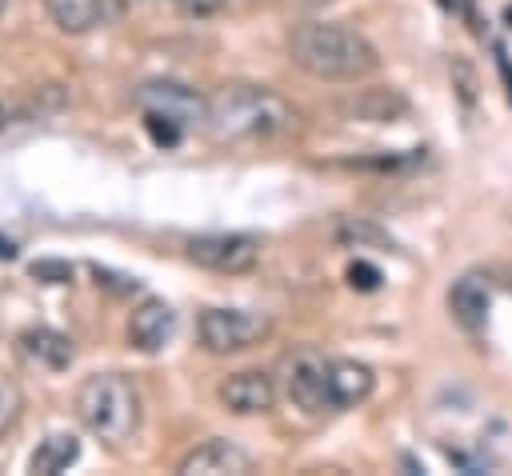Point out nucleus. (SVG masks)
Returning a JSON list of instances; mask_svg holds the SVG:
<instances>
[{
	"label": "nucleus",
	"mask_w": 512,
	"mask_h": 476,
	"mask_svg": "<svg viewBox=\"0 0 512 476\" xmlns=\"http://www.w3.org/2000/svg\"><path fill=\"white\" fill-rule=\"evenodd\" d=\"M352 120H364V124H392L408 112V100L392 88H360L352 100L340 104Z\"/></svg>",
	"instance_id": "obj_14"
},
{
	"label": "nucleus",
	"mask_w": 512,
	"mask_h": 476,
	"mask_svg": "<svg viewBox=\"0 0 512 476\" xmlns=\"http://www.w3.org/2000/svg\"><path fill=\"white\" fill-rule=\"evenodd\" d=\"M16 248H12V240H0V256H12Z\"/></svg>",
	"instance_id": "obj_24"
},
{
	"label": "nucleus",
	"mask_w": 512,
	"mask_h": 476,
	"mask_svg": "<svg viewBox=\"0 0 512 476\" xmlns=\"http://www.w3.org/2000/svg\"><path fill=\"white\" fill-rule=\"evenodd\" d=\"M296 124L292 104L260 84H228L208 100V128L220 140H268Z\"/></svg>",
	"instance_id": "obj_2"
},
{
	"label": "nucleus",
	"mask_w": 512,
	"mask_h": 476,
	"mask_svg": "<svg viewBox=\"0 0 512 476\" xmlns=\"http://www.w3.org/2000/svg\"><path fill=\"white\" fill-rule=\"evenodd\" d=\"M136 108L144 116H164L172 124H180L184 132L200 120H208V104L188 88V84H176V80H152V84H140L136 88Z\"/></svg>",
	"instance_id": "obj_5"
},
{
	"label": "nucleus",
	"mask_w": 512,
	"mask_h": 476,
	"mask_svg": "<svg viewBox=\"0 0 512 476\" xmlns=\"http://www.w3.org/2000/svg\"><path fill=\"white\" fill-rule=\"evenodd\" d=\"M288 56L316 80H360L376 72V48L348 24L308 20L288 32Z\"/></svg>",
	"instance_id": "obj_1"
},
{
	"label": "nucleus",
	"mask_w": 512,
	"mask_h": 476,
	"mask_svg": "<svg viewBox=\"0 0 512 476\" xmlns=\"http://www.w3.org/2000/svg\"><path fill=\"white\" fill-rule=\"evenodd\" d=\"M144 128H148V136H152L156 144H164V148H172V144L184 136V128L172 124V120H164V116H144Z\"/></svg>",
	"instance_id": "obj_19"
},
{
	"label": "nucleus",
	"mask_w": 512,
	"mask_h": 476,
	"mask_svg": "<svg viewBox=\"0 0 512 476\" xmlns=\"http://www.w3.org/2000/svg\"><path fill=\"white\" fill-rule=\"evenodd\" d=\"M336 240L344 244V248H392V240H388V232H380L376 224H368V220H356V216H348V220H340V228H336Z\"/></svg>",
	"instance_id": "obj_17"
},
{
	"label": "nucleus",
	"mask_w": 512,
	"mask_h": 476,
	"mask_svg": "<svg viewBox=\"0 0 512 476\" xmlns=\"http://www.w3.org/2000/svg\"><path fill=\"white\" fill-rule=\"evenodd\" d=\"M496 64H500V72H504V84H508V100H512V64H508V52H504V44H496Z\"/></svg>",
	"instance_id": "obj_23"
},
{
	"label": "nucleus",
	"mask_w": 512,
	"mask_h": 476,
	"mask_svg": "<svg viewBox=\"0 0 512 476\" xmlns=\"http://www.w3.org/2000/svg\"><path fill=\"white\" fill-rule=\"evenodd\" d=\"M48 16L64 32H92L104 24H116L124 4L120 0H44Z\"/></svg>",
	"instance_id": "obj_8"
},
{
	"label": "nucleus",
	"mask_w": 512,
	"mask_h": 476,
	"mask_svg": "<svg viewBox=\"0 0 512 476\" xmlns=\"http://www.w3.org/2000/svg\"><path fill=\"white\" fill-rule=\"evenodd\" d=\"M252 460L248 452H240L236 444L228 440H204L200 448H192L184 460H180V476H220V472H248Z\"/></svg>",
	"instance_id": "obj_13"
},
{
	"label": "nucleus",
	"mask_w": 512,
	"mask_h": 476,
	"mask_svg": "<svg viewBox=\"0 0 512 476\" xmlns=\"http://www.w3.org/2000/svg\"><path fill=\"white\" fill-rule=\"evenodd\" d=\"M508 288H512V276H508Z\"/></svg>",
	"instance_id": "obj_26"
},
{
	"label": "nucleus",
	"mask_w": 512,
	"mask_h": 476,
	"mask_svg": "<svg viewBox=\"0 0 512 476\" xmlns=\"http://www.w3.org/2000/svg\"><path fill=\"white\" fill-rule=\"evenodd\" d=\"M24 352L32 360H40L44 368H68L72 364V340L64 332H52V328H28L20 336Z\"/></svg>",
	"instance_id": "obj_15"
},
{
	"label": "nucleus",
	"mask_w": 512,
	"mask_h": 476,
	"mask_svg": "<svg viewBox=\"0 0 512 476\" xmlns=\"http://www.w3.org/2000/svg\"><path fill=\"white\" fill-rule=\"evenodd\" d=\"M224 0H180V12L184 16H208V12H216Z\"/></svg>",
	"instance_id": "obj_22"
},
{
	"label": "nucleus",
	"mask_w": 512,
	"mask_h": 476,
	"mask_svg": "<svg viewBox=\"0 0 512 476\" xmlns=\"http://www.w3.org/2000/svg\"><path fill=\"white\" fill-rule=\"evenodd\" d=\"M196 332L208 352L228 356V352H244V348L260 344L268 336V316L248 312V308H204Z\"/></svg>",
	"instance_id": "obj_4"
},
{
	"label": "nucleus",
	"mask_w": 512,
	"mask_h": 476,
	"mask_svg": "<svg viewBox=\"0 0 512 476\" xmlns=\"http://www.w3.org/2000/svg\"><path fill=\"white\" fill-rule=\"evenodd\" d=\"M4 8H8V0H0V12H4Z\"/></svg>",
	"instance_id": "obj_25"
},
{
	"label": "nucleus",
	"mask_w": 512,
	"mask_h": 476,
	"mask_svg": "<svg viewBox=\"0 0 512 476\" xmlns=\"http://www.w3.org/2000/svg\"><path fill=\"white\" fill-rule=\"evenodd\" d=\"M20 408H24V392H20V384L8 380V376H0V436L20 420Z\"/></svg>",
	"instance_id": "obj_18"
},
{
	"label": "nucleus",
	"mask_w": 512,
	"mask_h": 476,
	"mask_svg": "<svg viewBox=\"0 0 512 476\" xmlns=\"http://www.w3.org/2000/svg\"><path fill=\"white\" fill-rule=\"evenodd\" d=\"M372 368L356 360H328V408H356L372 396Z\"/></svg>",
	"instance_id": "obj_11"
},
{
	"label": "nucleus",
	"mask_w": 512,
	"mask_h": 476,
	"mask_svg": "<svg viewBox=\"0 0 512 476\" xmlns=\"http://www.w3.org/2000/svg\"><path fill=\"white\" fill-rule=\"evenodd\" d=\"M348 284L360 288V292H372V288H380V272H376L368 260H356V264L348 268Z\"/></svg>",
	"instance_id": "obj_20"
},
{
	"label": "nucleus",
	"mask_w": 512,
	"mask_h": 476,
	"mask_svg": "<svg viewBox=\"0 0 512 476\" xmlns=\"http://www.w3.org/2000/svg\"><path fill=\"white\" fill-rule=\"evenodd\" d=\"M32 276H40V280H48V284H64V280L72 276V268L60 264V260H40V264H32Z\"/></svg>",
	"instance_id": "obj_21"
},
{
	"label": "nucleus",
	"mask_w": 512,
	"mask_h": 476,
	"mask_svg": "<svg viewBox=\"0 0 512 476\" xmlns=\"http://www.w3.org/2000/svg\"><path fill=\"white\" fill-rule=\"evenodd\" d=\"M284 388L304 412L328 408V360L316 352H296L284 364Z\"/></svg>",
	"instance_id": "obj_7"
},
{
	"label": "nucleus",
	"mask_w": 512,
	"mask_h": 476,
	"mask_svg": "<svg viewBox=\"0 0 512 476\" xmlns=\"http://www.w3.org/2000/svg\"><path fill=\"white\" fill-rule=\"evenodd\" d=\"M220 400L236 416H256V412H268L276 404V384L268 372H232L220 384Z\"/></svg>",
	"instance_id": "obj_9"
},
{
	"label": "nucleus",
	"mask_w": 512,
	"mask_h": 476,
	"mask_svg": "<svg viewBox=\"0 0 512 476\" xmlns=\"http://www.w3.org/2000/svg\"><path fill=\"white\" fill-rule=\"evenodd\" d=\"M448 308H452V320L464 328V332H484L488 324V308H492V284L476 272L460 276L448 292Z\"/></svg>",
	"instance_id": "obj_10"
},
{
	"label": "nucleus",
	"mask_w": 512,
	"mask_h": 476,
	"mask_svg": "<svg viewBox=\"0 0 512 476\" xmlns=\"http://www.w3.org/2000/svg\"><path fill=\"white\" fill-rule=\"evenodd\" d=\"M76 416L92 436L124 444L140 424V392L120 372H96L76 392Z\"/></svg>",
	"instance_id": "obj_3"
},
{
	"label": "nucleus",
	"mask_w": 512,
	"mask_h": 476,
	"mask_svg": "<svg viewBox=\"0 0 512 476\" xmlns=\"http://www.w3.org/2000/svg\"><path fill=\"white\" fill-rule=\"evenodd\" d=\"M76 456H80V440L56 432V436H48V440L32 452L28 468H32L36 476H56V472H68V468L76 464Z\"/></svg>",
	"instance_id": "obj_16"
},
{
	"label": "nucleus",
	"mask_w": 512,
	"mask_h": 476,
	"mask_svg": "<svg viewBox=\"0 0 512 476\" xmlns=\"http://www.w3.org/2000/svg\"><path fill=\"white\" fill-rule=\"evenodd\" d=\"M176 332V312L164 300H144L128 320V340L140 352H160Z\"/></svg>",
	"instance_id": "obj_12"
},
{
	"label": "nucleus",
	"mask_w": 512,
	"mask_h": 476,
	"mask_svg": "<svg viewBox=\"0 0 512 476\" xmlns=\"http://www.w3.org/2000/svg\"><path fill=\"white\" fill-rule=\"evenodd\" d=\"M188 256L212 272H248L260 260V240L248 232H204L188 240Z\"/></svg>",
	"instance_id": "obj_6"
}]
</instances>
